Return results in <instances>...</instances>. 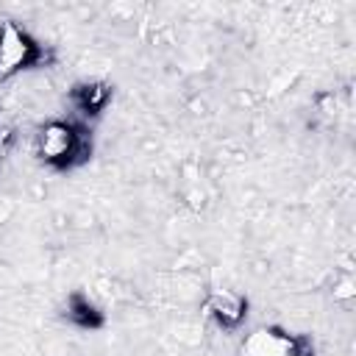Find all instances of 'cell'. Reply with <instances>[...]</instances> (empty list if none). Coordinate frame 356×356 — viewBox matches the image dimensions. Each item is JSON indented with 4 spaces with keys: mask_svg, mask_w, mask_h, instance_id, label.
<instances>
[{
    "mask_svg": "<svg viewBox=\"0 0 356 356\" xmlns=\"http://www.w3.org/2000/svg\"><path fill=\"white\" fill-rule=\"evenodd\" d=\"M89 150H92L89 134L67 120H50L33 136L36 159L53 170H70V167L86 161Z\"/></svg>",
    "mask_w": 356,
    "mask_h": 356,
    "instance_id": "1",
    "label": "cell"
},
{
    "mask_svg": "<svg viewBox=\"0 0 356 356\" xmlns=\"http://www.w3.org/2000/svg\"><path fill=\"white\" fill-rule=\"evenodd\" d=\"M44 58L42 44L14 19L0 22V78H14Z\"/></svg>",
    "mask_w": 356,
    "mask_h": 356,
    "instance_id": "2",
    "label": "cell"
},
{
    "mask_svg": "<svg viewBox=\"0 0 356 356\" xmlns=\"http://www.w3.org/2000/svg\"><path fill=\"white\" fill-rule=\"evenodd\" d=\"M239 356H314V345L303 334H289L284 328H256L245 337Z\"/></svg>",
    "mask_w": 356,
    "mask_h": 356,
    "instance_id": "3",
    "label": "cell"
},
{
    "mask_svg": "<svg viewBox=\"0 0 356 356\" xmlns=\"http://www.w3.org/2000/svg\"><path fill=\"white\" fill-rule=\"evenodd\" d=\"M203 312L222 331H234L242 325L248 314V300L234 289H211L203 300Z\"/></svg>",
    "mask_w": 356,
    "mask_h": 356,
    "instance_id": "4",
    "label": "cell"
},
{
    "mask_svg": "<svg viewBox=\"0 0 356 356\" xmlns=\"http://www.w3.org/2000/svg\"><path fill=\"white\" fill-rule=\"evenodd\" d=\"M108 97H111V89L100 81H86V83H78L72 89V106L83 117H97L106 108Z\"/></svg>",
    "mask_w": 356,
    "mask_h": 356,
    "instance_id": "5",
    "label": "cell"
},
{
    "mask_svg": "<svg viewBox=\"0 0 356 356\" xmlns=\"http://www.w3.org/2000/svg\"><path fill=\"white\" fill-rule=\"evenodd\" d=\"M64 314L72 325L78 328H97L103 323V312L83 295V292H75L67 298V306H64Z\"/></svg>",
    "mask_w": 356,
    "mask_h": 356,
    "instance_id": "6",
    "label": "cell"
}]
</instances>
